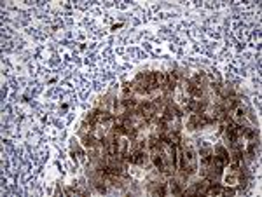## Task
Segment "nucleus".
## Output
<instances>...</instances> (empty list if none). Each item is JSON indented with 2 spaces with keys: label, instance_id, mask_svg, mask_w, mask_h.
Returning a JSON list of instances; mask_svg holds the SVG:
<instances>
[{
  "label": "nucleus",
  "instance_id": "obj_2",
  "mask_svg": "<svg viewBox=\"0 0 262 197\" xmlns=\"http://www.w3.org/2000/svg\"><path fill=\"white\" fill-rule=\"evenodd\" d=\"M212 161H213V152H212V148H203L201 150V162H203V167H206L208 169L210 166H212Z\"/></svg>",
  "mask_w": 262,
  "mask_h": 197
},
{
  "label": "nucleus",
  "instance_id": "obj_5",
  "mask_svg": "<svg viewBox=\"0 0 262 197\" xmlns=\"http://www.w3.org/2000/svg\"><path fill=\"white\" fill-rule=\"evenodd\" d=\"M131 91H133V86L129 82H126L124 86H122V94H124V98H128L129 94H131Z\"/></svg>",
  "mask_w": 262,
  "mask_h": 197
},
{
  "label": "nucleus",
  "instance_id": "obj_8",
  "mask_svg": "<svg viewBox=\"0 0 262 197\" xmlns=\"http://www.w3.org/2000/svg\"><path fill=\"white\" fill-rule=\"evenodd\" d=\"M65 194H68V195H74V194H75V190H74V188H67V190H65Z\"/></svg>",
  "mask_w": 262,
  "mask_h": 197
},
{
  "label": "nucleus",
  "instance_id": "obj_4",
  "mask_svg": "<svg viewBox=\"0 0 262 197\" xmlns=\"http://www.w3.org/2000/svg\"><path fill=\"white\" fill-rule=\"evenodd\" d=\"M169 190H171V194H182V190H180V187H178V183L177 181H175V180H171V181H169Z\"/></svg>",
  "mask_w": 262,
  "mask_h": 197
},
{
  "label": "nucleus",
  "instance_id": "obj_3",
  "mask_svg": "<svg viewBox=\"0 0 262 197\" xmlns=\"http://www.w3.org/2000/svg\"><path fill=\"white\" fill-rule=\"evenodd\" d=\"M177 82H178L177 72H168V73H166V87H168V89H175V87H177Z\"/></svg>",
  "mask_w": 262,
  "mask_h": 197
},
{
  "label": "nucleus",
  "instance_id": "obj_1",
  "mask_svg": "<svg viewBox=\"0 0 262 197\" xmlns=\"http://www.w3.org/2000/svg\"><path fill=\"white\" fill-rule=\"evenodd\" d=\"M128 161L131 162V164H143V162H145V152H143V148H136L135 152H131Z\"/></svg>",
  "mask_w": 262,
  "mask_h": 197
},
{
  "label": "nucleus",
  "instance_id": "obj_6",
  "mask_svg": "<svg viewBox=\"0 0 262 197\" xmlns=\"http://www.w3.org/2000/svg\"><path fill=\"white\" fill-rule=\"evenodd\" d=\"M164 194H166V187H164V185H159V187L154 190V195H164Z\"/></svg>",
  "mask_w": 262,
  "mask_h": 197
},
{
  "label": "nucleus",
  "instance_id": "obj_7",
  "mask_svg": "<svg viewBox=\"0 0 262 197\" xmlns=\"http://www.w3.org/2000/svg\"><path fill=\"white\" fill-rule=\"evenodd\" d=\"M222 194H226V195H234V188H224Z\"/></svg>",
  "mask_w": 262,
  "mask_h": 197
}]
</instances>
